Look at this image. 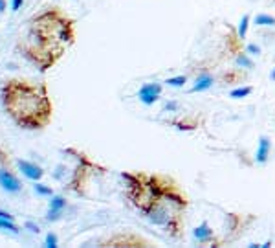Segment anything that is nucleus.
<instances>
[{
	"mask_svg": "<svg viewBox=\"0 0 275 248\" xmlns=\"http://www.w3.org/2000/svg\"><path fill=\"white\" fill-rule=\"evenodd\" d=\"M185 83H187V77L185 76H175V77H169V79L165 81V85L175 86V88H180V86H184Z\"/></svg>",
	"mask_w": 275,
	"mask_h": 248,
	"instance_id": "obj_22",
	"label": "nucleus"
},
{
	"mask_svg": "<svg viewBox=\"0 0 275 248\" xmlns=\"http://www.w3.org/2000/svg\"><path fill=\"white\" fill-rule=\"evenodd\" d=\"M249 24H251V17L246 13V15H242V19H240V22H238V26H237V32H238V35H240V39H242V41H246V35H248Z\"/></svg>",
	"mask_w": 275,
	"mask_h": 248,
	"instance_id": "obj_20",
	"label": "nucleus"
},
{
	"mask_svg": "<svg viewBox=\"0 0 275 248\" xmlns=\"http://www.w3.org/2000/svg\"><path fill=\"white\" fill-rule=\"evenodd\" d=\"M17 166H19V169L22 171L24 177L30 178V180H35V182H39L44 175L43 167L37 166V164H33V162H28V160H19Z\"/></svg>",
	"mask_w": 275,
	"mask_h": 248,
	"instance_id": "obj_12",
	"label": "nucleus"
},
{
	"mask_svg": "<svg viewBox=\"0 0 275 248\" xmlns=\"http://www.w3.org/2000/svg\"><path fill=\"white\" fill-rule=\"evenodd\" d=\"M0 217H2V219H13V215L8 213V211H4V210H0Z\"/></svg>",
	"mask_w": 275,
	"mask_h": 248,
	"instance_id": "obj_28",
	"label": "nucleus"
},
{
	"mask_svg": "<svg viewBox=\"0 0 275 248\" xmlns=\"http://www.w3.org/2000/svg\"><path fill=\"white\" fill-rule=\"evenodd\" d=\"M171 125L176 127L178 131H196L200 125V118L195 114H182L178 118L171 119Z\"/></svg>",
	"mask_w": 275,
	"mask_h": 248,
	"instance_id": "obj_10",
	"label": "nucleus"
},
{
	"mask_svg": "<svg viewBox=\"0 0 275 248\" xmlns=\"http://www.w3.org/2000/svg\"><path fill=\"white\" fill-rule=\"evenodd\" d=\"M213 83H215V77H213L207 70H202L200 74L196 76L193 86H191V92H193V94H195V92H206L211 88Z\"/></svg>",
	"mask_w": 275,
	"mask_h": 248,
	"instance_id": "obj_15",
	"label": "nucleus"
},
{
	"mask_svg": "<svg viewBox=\"0 0 275 248\" xmlns=\"http://www.w3.org/2000/svg\"><path fill=\"white\" fill-rule=\"evenodd\" d=\"M66 208V199L61 197V195H52V200H50V210L46 213L48 221H57L59 217L63 215V210Z\"/></svg>",
	"mask_w": 275,
	"mask_h": 248,
	"instance_id": "obj_13",
	"label": "nucleus"
},
{
	"mask_svg": "<svg viewBox=\"0 0 275 248\" xmlns=\"http://www.w3.org/2000/svg\"><path fill=\"white\" fill-rule=\"evenodd\" d=\"M235 65L240 66V68H244V70H251L255 66L253 59H251V55L248 54V52H242V54L235 55Z\"/></svg>",
	"mask_w": 275,
	"mask_h": 248,
	"instance_id": "obj_17",
	"label": "nucleus"
},
{
	"mask_svg": "<svg viewBox=\"0 0 275 248\" xmlns=\"http://www.w3.org/2000/svg\"><path fill=\"white\" fill-rule=\"evenodd\" d=\"M253 92V86L249 85H238L237 88H233L231 92H229V96L233 97V99H244V97H248L249 94Z\"/></svg>",
	"mask_w": 275,
	"mask_h": 248,
	"instance_id": "obj_19",
	"label": "nucleus"
},
{
	"mask_svg": "<svg viewBox=\"0 0 275 248\" xmlns=\"http://www.w3.org/2000/svg\"><path fill=\"white\" fill-rule=\"evenodd\" d=\"M162 90H164V86L160 85V83H145L138 90V97H140V101L143 105H154L160 99V96H162Z\"/></svg>",
	"mask_w": 275,
	"mask_h": 248,
	"instance_id": "obj_7",
	"label": "nucleus"
},
{
	"mask_svg": "<svg viewBox=\"0 0 275 248\" xmlns=\"http://www.w3.org/2000/svg\"><path fill=\"white\" fill-rule=\"evenodd\" d=\"M193 237L200 244H213V246H220V244H222L220 241H217L215 232H213V228L209 226L207 221H204L202 224H198V226L193 230Z\"/></svg>",
	"mask_w": 275,
	"mask_h": 248,
	"instance_id": "obj_8",
	"label": "nucleus"
},
{
	"mask_svg": "<svg viewBox=\"0 0 275 248\" xmlns=\"http://www.w3.org/2000/svg\"><path fill=\"white\" fill-rule=\"evenodd\" d=\"M270 153H271V140L268 136H260L259 138V144H257V153H255V160L257 164L264 166L270 158Z\"/></svg>",
	"mask_w": 275,
	"mask_h": 248,
	"instance_id": "obj_14",
	"label": "nucleus"
},
{
	"mask_svg": "<svg viewBox=\"0 0 275 248\" xmlns=\"http://www.w3.org/2000/svg\"><path fill=\"white\" fill-rule=\"evenodd\" d=\"M270 79H271V81H275V68H273V70H271V74H270Z\"/></svg>",
	"mask_w": 275,
	"mask_h": 248,
	"instance_id": "obj_31",
	"label": "nucleus"
},
{
	"mask_svg": "<svg viewBox=\"0 0 275 248\" xmlns=\"http://www.w3.org/2000/svg\"><path fill=\"white\" fill-rule=\"evenodd\" d=\"M253 24L259 28H275V17L266 15V13H259V15H255Z\"/></svg>",
	"mask_w": 275,
	"mask_h": 248,
	"instance_id": "obj_18",
	"label": "nucleus"
},
{
	"mask_svg": "<svg viewBox=\"0 0 275 248\" xmlns=\"http://www.w3.org/2000/svg\"><path fill=\"white\" fill-rule=\"evenodd\" d=\"M33 189H35V193H39V195H46V197H52L53 195L52 188H48V186H44V184H41V182H35Z\"/></svg>",
	"mask_w": 275,
	"mask_h": 248,
	"instance_id": "obj_23",
	"label": "nucleus"
},
{
	"mask_svg": "<svg viewBox=\"0 0 275 248\" xmlns=\"http://www.w3.org/2000/svg\"><path fill=\"white\" fill-rule=\"evenodd\" d=\"M44 243H46L48 248H55L59 244L57 235H55V233H48V235H46V241H44Z\"/></svg>",
	"mask_w": 275,
	"mask_h": 248,
	"instance_id": "obj_24",
	"label": "nucleus"
},
{
	"mask_svg": "<svg viewBox=\"0 0 275 248\" xmlns=\"http://www.w3.org/2000/svg\"><path fill=\"white\" fill-rule=\"evenodd\" d=\"M246 52H248L249 55H259V54H260V48L257 46V44L249 43L248 46H246Z\"/></svg>",
	"mask_w": 275,
	"mask_h": 248,
	"instance_id": "obj_25",
	"label": "nucleus"
},
{
	"mask_svg": "<svg viewBox=\"0 0 275 248\" xmlns=\"http://www.w3.org/2000/svg\"><path fill=\"white\" fill-rule=\"evenodd\" d=\"M101 246H112V248H149L153 246V243L145 239L143 235H138L134 232H117L116 235L101 241Z\"/></svg>",
	"mask_w": 275,
	"mask_h": 248,
	"instance_id": "obj_6",
	"label": "nucleus"
},
{
	"mask_svg": "<svg viewBox=\"0 0 275 248\" xmlns=\"http://www.w3.org/2000/svg\"><path fill=\"white\" fill-rule=\"evenodd\" d=\"M2 105L21 129L43 131L53 119V103L44 83L10 79L2 86Z\"/></svg>",
	"mask_w": 275,
	"mask_h": 248,
	"instance_id": "obj_3",
	"label": "nucleus"
},
{
	"mask_svg": "<svg viewBox=\"0 0 275 248\" xmlns=\"http://www.w3.org/2000/svg\"><path fill=\"white\" fill-rule=\"evenodd\" d=\"M0 186L8 191V193H19L21 191V180L10 171V169H0Z\"/></svg>",
	"mask_w": 275,
	"mask_h": 248,
	"instance_id": "obj_11",
	"label": "nucleus"
},
{
	"mask_svg": "<svg viewBox=\"0 0 275 248\" xmlns=\"http://www.w3.org/2000/svg\"><path fill=\"white\" fill-rule=\"evenodd\" d=\"M95 169H99V167L95 166L94 162H90L85 155H79V166H77L75 173L72 175V178H70V184H68L70 189L75 191L77 195H85V189L86 186H88V182H90L92 173H94Z\"/></svg>",
	"mask_w": 275,
	"mask_h": 248,
	"instance_id": "obj_5",
	"label": "nucleus"
},
{
	"mask_svg": "<svg viewBox=\"0 0 275 248\" xmlns=\"http://www.w3.org/2000/svg\"><path fill=\"white\" fill-rule=\"evenodd\" d=\"M26 228H30V230H33V232H37V233H39V226H35L33 222H28Z\"/></svg>",
	"mask_w": 275,
	"mask_h": 248,
	"instance_id": "obj_29",
	"label": "nucleus"
},
{
	"mask_svg": "<svg viewBox=\"0 0 275 248\" xmlns=\"http://www.w3.org/2000/svg\"><path fill=\"white\" fill-rule=\"evenodd\" d=\"M75 41V21L61 8L52 6L41 11L28 24L24 37L19 41V50L41 72L57 65Z\"/></svg>",
	"mask_w": 275,
	"mask_h": 248,
	"instance_id": "obj_2",
	"label": "nucleus"
},
{
	"mask_svg": "<svg viewBox=\"0 0 275 248\" xmlns=\"http://www.w3.org/2000/svg\"><path fill=\"white\" fill-rule=\"evenodd\" d=\"M0 230H8V232H13V233L19 232V228H17V224L13 222V219H2V217H0Z\"/></svg>",
	"mask_w": 275,
	"mask_h": 248,
	"instance_id": "obj_21",
	"label": "nucleus"
},
{
	"mask_svg": "<svg viewBox=\"0 0 275 248\" xmlns=\"http://www.w3.org/2000/svg\"><path fill=\"white\" fill-rule=\"evenodd\" d=\"M164 110H169V112H175V110H178V103H176V101H167V103H165Z\"/></svg>",
	"mask_w": 275,
	"mask_h": 248,
	"instance_id": "obj_26",
	"label": "nucleus"
},
{
	"mask_svg": "<svg viewBox=\"0 0 275 248\" xmlns=\"http://www.w3.org/2000/svg\"><path fill=\"white\" fill-rule=\"evenodd\" d=\"M246 79H248V70H244L240 66L224 70L222 76H220V83L222 85H242Z\"/></svg>",
	"mask_w": 275,
	"mask_h": 248,
	"instance_id": "obj_9",
	"label": "nucleus"
},
{
	"mask_svg": "<svg viewBox=\"0 0 275 248\" xmlns=\"http://www.w3.org/2000/svg\"><path fill=\"white\" fill-rule=\"evenodd\" d=\"M226 44H228L229 54H233V55H238L244 52L242 39H240V35H238L237 28H229L228 37H226Z\"/></svg>",
	"mask_w": 275,
	"mask_h": 248,
	"instance_id": "obj_16",
	"label": "nucleus"
},
{
	"mask_svg": "<svg viewBox=\"0 0 275 248\" xmlns=\"http://www.w3.org/2000/svg\"><path fill=\"white\" fill-rule=\"evenodd\" d=\"M257 221V215L253 213H242V211H229L226 213V221H224V228L228 233L229 241H237L244 232H248Z\"/></svg>",
	"mask_w": 275,
	"mask_h": 248,
	"instance_id": "obj_4",
	"label": "nucleus"
},
{
	"mask_svg": "<svg viewBox=\"0 0 275 248\" xmlns=\"http://www.w3.org/2000/svg\"><path fill=\"white\" fill-rule=\"evenodd\" d=\"M121 178L128 202L151 224L160 226L173 239L184 237L191 199L176 178L151 171H125Z\"/></svg>",
	"mask_w": 275,
	"mask_h": 248,
	"instance_id": "obj_1",
	"label": "nucleus"
},
{
	"mask_svg": "<svg viewBox=\"0 0 275 248\" xmlns=\"http://www.w3.org/2000/svg\"><path fill=\"white\" fill-rule=\"evenodd\" d=\"M24 4V0H11V10L13 11H19Z\"/></svg>",
	"mask_w": 275,
	"mask_h": 248,
	"instance_id": "obj_27",
	"label": "nucleus"
},
{
	"mask_svg": "<svg viewBox=\"0 0 275 248\" xmlns=\"http://www.w3.org/2000/svg\"><path fill=\"white\" fill-rule=\"evenodd\" d=\"M6 0H0V13H2V11H6Z\"/></svg>",
	"mask_w": 275,
	"mask_h": 248,
	"instance_id": "obj_30",
	"label": "nucleus"
}]
</instances>
